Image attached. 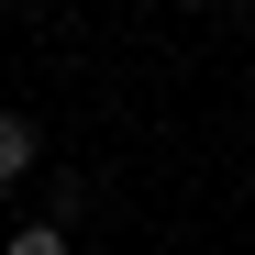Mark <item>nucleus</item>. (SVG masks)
Returning <instances> with one entry per match:
<instances>
[{
	"label": "nucleus",
	"instance_id": "f257e3e1",
	"mask_svg": "<svg viewBox=\"0 0 255 255\" xmlns=\"http://www.w3.org/2000/svg\"><path fill=\"white\" fill-rule=\"evenodd\" d=\"M22 166H33V122H22V111H0V178H22Z\"/></svg>",
	"mask_w": 255,
	"mask_h": 255
},
{
	"label": "nucleus",
	"instance_id": "f03ea898",
	"mask_svg": "<svg viewBox=\"0 0 255 255\" xmlns=\"http://www.w3.org/2000/svg\"><path fill=\"white\" fill-rule=\"evenodd\" d=\"M11 255H67V233H56V222H33V233H11Z\"/></svg>",
	"mask_w": 255,
	"mask_h": 255
}]
</instances>
